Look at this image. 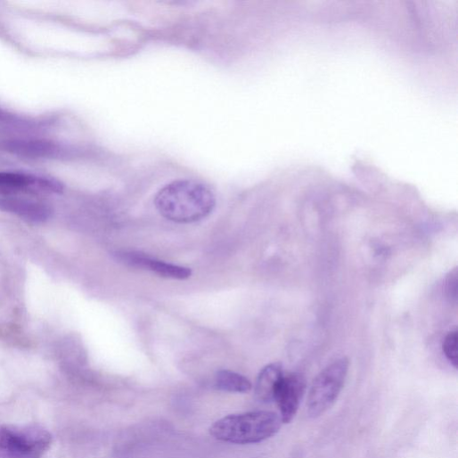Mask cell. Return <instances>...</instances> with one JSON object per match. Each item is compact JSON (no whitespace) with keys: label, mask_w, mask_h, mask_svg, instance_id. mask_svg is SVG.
I'll list each match as a JSON object with an SVG mask.
<instances>
[{"label":"cell","mask_w":458,"mask_h":458,"mask_svg":"<svg viewBox=\"0 0 458 458\" xmlns=\"http://www.w3.org/2000/svg\"><path fill=\"white\" fill-rule=\"evenodd\" d=\"M154 204L165 218L189 224L207 217L214 209L216 198L204 184L194 180H176L161 188Z\"/></svg>","instance_id":"obj_1"},{"label":"cell","mask_w":458,"mask_h":458,"mask_svg":"<svg viewBox=\"0 0 458 458\" xmlns=\"http://www.w3.org/2000/svg\"><path fill=\"white\" fill-rule=\"evenodd\" d=\"M282 425L276 413L259 411L224 417L211 426L210 434L224 442L254 444L276 435Z\"/></svg>","instance_id":"obj_2"},{"label":"cell","mask_w":458,"mask_h":458,"mask_svg":"<svg viewBox=\"0 0 458 458\" xmlns=\"http://www.w3.org/2000/svg\"><path fill=\"white\" fill-rule=\"evenodd\" d=\"M52 444V435L38 426L0 427V458H41Z\"/></svg>","instance_id":"obj_3"},{"label":"cell","mask_w":458,"mask_h":458,"mask_svg":"<svg viewBox=\"0 0 458 458\" xmlns=\"http://www.w3.org/2000/svg\"><path fill=\"white\" fill-rule=\"evenodd\" d=\"M349 369L348 358H340L315 379L307 399V413L313 418L324 414L338 399Z\"/></svg>","instance_id":"obj_4"},{"label":"cell","mask_w":458,"mask_h":458,"mask_svg":"<svg viewBox=\"0 0 458 458\" xmlns=\"http://www.w3.org/2000/svg\"><path fill=\"white\" fill-rule=\"evenodd\" d=\"M63 184L57 179L21 172H0V194L17 196L24 192L61 193Z\"/></svg>","instance_id":"obj_5"},{"label":"cell","mask_w":458,"mask_h":458,"mask_svg":"<svg viewBox=\"0 0 458 458\" xmlns=\"http://www.w3.org/2000/svg\"><path fill=\"white\" fill-rule=\"evenodd\" d=\"M306 389L307 380L302 374L284 376L275 398L283 423H290L295 418Z\"/></svg>","instance_id":"obj_6"},{"label":"cell","mask_w":458,"mask_h":458,"mask_svg":"<svg viewBox=\"0 0 458 458\" xmlns=\"http://www.w3.org/2000/svg\"><path fill=\"white\" fill-rule=\"evenodd\" d=\"M116 257L118 260L124 264L151 271L167 279L184 281L189 279L192 275V271L189 268L152 259L141 254L119 252L117 253Z\"/></svg>","instance_id":"obj_7"},{"label":"cell","mask_w":458,"mask_h":458,"mask_svg":"<svg viewBox=\"0 0 458 458\" xmlns=\"http://www.w3.org/2000/svg\"><path fill=\"white\" fill-rule=\"evenodd\" d=\"M0 209L34 223L45 222L53 214L52 208L48 204L20 196L0 198Z\"/></svg>","instance_id":"obj_8"},{"label":"cell","mask_w":458,"mask_h":458,"mask_svg":"<svg viewBox=\"0 0 458 458\" xmlns=\"http://www.w3.org/2000/svg\"><path fill=\"white\" fill-rule=\"evenodd\" d=\"M2 146L14 155L33 159L59 158L64 151L61 144L47 140L12 139L4 141Z\"/></svg>","instance_id":"obj_9"},{"label":"cell","mask_w":458,"mask_h":458,"mask_svg":"<svg viewBox=\"0 0 458 458\" xmlns=\"http://www.w3.org/2000/svg\"><path fill=\"white\" fill-rule=\"evenodd\" d=\"M284 376L283 367L280 363L271 364L265 367L258 378L256 385L257 397L263 403L275 401Z\"/></svg>","instance_id":"obj_10"},{"label":"cell","mask_w":458,"mask_h":458,"mask_svg":"<svg viewBox=\"0 0 458 458\" xmlns=\"http://www.w3.org/2000/svg\"><path fill=\"white\" fill-rule=\"evenodd\" d=\"M215 386L220 390L236 393H248L252 389V383L248 378L232 371L218 372Z\"/></svg>","instance_id":"obj_11"},{"label":"cell","mask_w":458,"mask_h":458,"mask_svg":"<svg viewBox=\"0 0 458 458\" xmlns=\"http://www.w3.org/2000/svg\"><path fill=\"white\" fill-rule=\"evenodd\" d=\"M458 336L457 331L454 330L450 331L445 338L443 342V352L445 356L449 361V363L454 367L457 368L458 364Z\"/></svg>","instance_id":"obj_12"},{"label":"cell","mask_w":458,"mask_h":458,"mask_svg":"<svg viewBox=\"0 0 458 458\" xmlns=\"http://www.w3.org/2000/svg\"><path fill=\"white\" fill-rule=\"evenodd\" d=\"M457 270L454 269L447 275L446 280V292L447 297L453 301H456L457 299Z\"/></svg>","instance_id":"obj_13"}]
</instances>
